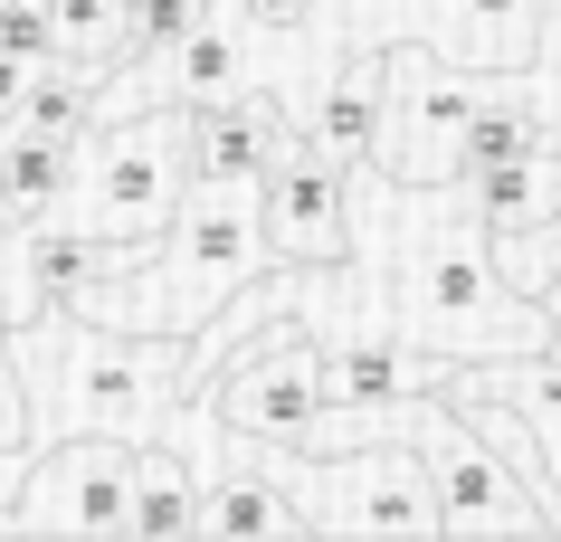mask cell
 <instances>
[{
    "label": "cell",
    "mask_w": 561,
    "mask_h": 542,
    "mask_svg": "<svg viewBox=\"0 0 561 542\" xmlns=\"http://www.w3.org/2000/svg\"><path fill=\"white\" fill-rule=\"evenodd\" d=\"M390 219H400V343L438 361H504V353H542V304L524 286H504L495 239L467 210L457 181L400 191L381 181Z\"/></svg>",
    "instance_id": "6da1fadb"
},
{
    "label": "cell",
    "mask_w": 561,
    "mask_h": 542,
    "mask_svg": "<svg viewBox=\"0 0 561 542\" xmlns=\"http://www.w3.org/2000/svg\"><path fill=\"white\" fill-rule=\"evenodd\" d=\"M257 267H276L266 239H257V181H191L181 210H172V229H162L134 267L95 276L77 314H87V324H124V333H172V343H191V333H201Z\"/></svg>",
    "instance_id": "7a4b0ae2"
},
{
    "label": "cell",
    "mask_w": 561,
    "mask_h": 542,
    "mask_svg": "<svg viewBox=\"0 0 561 542\" xmlns=\"http://www.w3.org/2000/svg\"><path fill=\"white\" fill-rule=\"evenodd\" d=\"M48 333V400H38V438H162L181 400V343L172 333H124L87 314H38Z\"/></svg>",
    "instance_id": "3957f363"
},
{
    "label": "cell",
    "mask_w": 561,
    "mask_h": 542,
    "mask_svg": "<svg viewBox=\"0 0 561 542\" xmlns=\"http://www.w3.org/2000/svg\"><path fill=\"white\" fill-rule=\"evenodd\" d=\"M181 191H191V124L181 105H124V115H95L87 143H77V191H67V229L115 247H152L172 229Z\"/></svg>",
    "instance_id": "277c9868"
},
{
    "label": "cell",
    "mask_w": 561,
    "mask_h": 542,
    "mask_svg": "<svg viewBox=\"0 0 561 542\" xmlns=\"http://www.w3.org/2000/svg\"><path fill=\"white\" fill-rule=\"evenodd\" d=\"M495 87L485 67L438 58L428 38H381V124H371V181H400V191H428V181H457V152H467V115L476 95Z\"/></svg>",
    "instance_id": "5b68a950"
},
{
    "label": "cell",
    "mask_w": 561,
    "mask_h": 542,
    "mask_svg": "<svg viewBox=\"0 0 561 542\" xmlns=\"http://www.w3.org/2000/svg\"><path fill=\"white\" fill-rule=\"evenodd\" d=\"M181 400H209V419L229 428V438H257V448H296L314 410H324V333L305 324V314H266L248 343H238L219 371H209L201 391Z\"/></svg>",
    "instance_id": "8992f818"
},
{
    "label": "cell",
    "mask_w": 561,
    "mask_h": 542,
    "mask_svg": "<svg viewBox=\"0 0 561 542\" xmlns=\"http://www.w3.org/2000/svg\"><path fill=\"white\" fill-rule=\"evenodd\" d=\"M257 239L276 267H305V276H343L362 247V219H353V162H333L324 143L286 134L276 162L257 172Z\"/></svg>",
    "instance_id": "52a82bcc"
},
{
    "label": "cell",
    "mask_w": 561,
    "mask_h": 542,
    "mask_svg": "<svg viewBox=\"0 0 561 542\" xmlns=\"http://www.w3.org/2000/svg\"><path fill=\"white\" fill-rule=\"evenodd\" d=\"M10 533H124V495H134V438H38L10 476Z\"/></svg>",
    "instance_id": "ba28073f"
},
{
    "label": "cell",
    "mask_w": 561,
    "mask_h": 542,
    "mask_svg": "<svg viewBox=\"0 0 561 542\" xmlns=\"http://www.w3.org/2000/svg\"><path fill=\"white\" fill-rule=\"evenodd\" d=\"M419 457H428V495H438V533H542V505H533L514 466H504L485 438H476L438 391L410 400V428H400Z\"/></svg>",
    "instance_id": "9c48e42d"
},
{
    "label": "cell",
    "mask_w": 561,
    "mask_h": 542,
    "mask_svg": "<svg viewBox=\"0 0 561 542\" xmlns=\"http://www.w3.org/2000/svg\"><path fill=\"white\" fill-rule=\"evenodd\" d=\"M390 20H371V38H428L438 58L514 77L542 38V0H381Z\"/></svg>",
    "instance_id": "30bf717a"
},
{
    "label": "cell",
    "mask_w": 561,
    "mask_h": 542,
    "mask_svg": "<svg viewBox=\"0 0 561 542\" xmlns=\"http://www.w3.org/2000/svg\"><path fill=\"white\" fill-rule=\"evenodd\" d=\"M181 124H191V181H257L276 143L296 134L286 95H266V77L219 95V105H181Z\"/></svg>",
    "instance_id": "8fae6325"
},
{
    "label": "cell",
    "mask_w": 561,
    "mask_h": 542,
    "mask_svg": "<svg viewBox=\"0 0 561 542\" xmlns=\"http://www.w3.org/2000/svg\"><path fill=\"white\" fill-rule=\"evenodd\" d=\"M191 533H229V542H266V533H305V505L276 485V466L257 457V438H219L201 476V514Z\"/></svg>",
    "instance_id": "7c38bea8"
},
{
    "label": "cell",
    "mask_w": 561,
    "mask_h": 542,
    "mask_svg": "<svg viewBox=\"0 0 561 542\" xmlns=\"http://www.w3.org/2000/svg\"><path fill=\"white\" fill-rule=\"evenodd\" d=\"M152 95L144 105H219V95L257 87V48H248V30H238L229 10H209L201 30H181L172 48H152Z\"/></svg>",
    "instance_id": "4fadbf2b"
},
{
    "label": "cell",
    "mask_w": 561,
    "mask_h": 542,
    "mask_svg": "<svg viewBox=\"0 0 561 542\" xmlns=\"http://www.w3.org/2000/svg\"><path fill=\"white\" fill-rule=\"evenodd\" d=\"M371 124H381V38H353L333 58V77L314 87V105H296V134L362 172L371 162Z\"/></svg>",
    "instance_id": "5bb4252c"
},
{
    "label": "cell",
    "mask_w": 561,
    "mask_h": 542,
    "mask_svg": "<svg viewBox=\"0 0 561 542\" xmlns=\"http://www.w3.org/2000/svg\"><path fill=\"white\" fill-rule=\"evenodd\" d=\"M457 191H467V210L485 219V239L542 229V219H561V143H524V152H504V162L467 172Z\"/></svg>",
    "instance_id": "9a60e30c"
},
{
    "label": "cell",
    "mask_w": 561,
    "mask_h": 542,
    "mask_svg": "<svg viewBox=\"0 0 561 542\" xmlns=\"http://www.w3.org/2000/svg\"><path fill=\"white\" fill-rule=\"evenodd\" d=\"M67 191H77V143L0 124V229H48L67 210Z\"/></svg>",
    "instance_id": "2e32d148"
},
{
    "label": "cell",
    "mask_w": 561,
    "mask_h": 542,
    "mask_svg": "<svg viewBox=\"0 0 561 542\" xmlns=\"http://www.w3.org/2000/svg\"><path fill=\"white\" fill-rule=\"evenodd\" d=\"M191 514H201V466L172 438H144L134 448V495H124V533L134 542H181Z\"/></svg>",
    "instance_id": "e0dca14e"
},
{
    "label": "cell",
    "mask_w": 561,
    "mask_h": 542,
    "mask_svg": "<svg viewBox=\"0 0 561 542\" xmlns=\"http://www.w3.org/2000/svg\"><path fill=\"white\" fill-rule=\"evenodd\" d=\"M48 30H58V58L87 67L95 87L134 67V0H48Z\"/></svg>",
    "instance_id": "ac0fdd59"
},
{
    "label": "cell",
    "mask_w": 561,
    "mask_h": 542,
    "mask_svg": "<svg viewBox=\"0 0 561 542\" xmlns=\"http://www.w3.org/2000/svg\"><path fill=\"white\" fill-rule=\"evenodd\" d=\"M514 87H524L542 143H561V0H542V38H533V58L514 67Z\"/></svg>",
    "instance_id": "d6986e66"
},
{
    "label": "cell",
    "mask_w": 561,
    "mask_h": 542,
    "mask_svg": "<svg viewBox=\"0 0 561 542\" xmlns=\"http://www.w3.org/2000/svg\"><path fill=\"white\" fill-rule=\"evenodd\" d=\"M209 10H219V0H134V67H144L152 48H172L181 30H201ZM134 67H124V77H134Z\"/></svg>",
    "instance_id": "ffe728a7"
},
{
    "label": "cell",
    "mask_w": 561,
    "mask_h": 542,
    "mask_svg": "<svg viewBox=\"0 0 561 542\" xmlns=\"http://www.w3.org/2000/svg\"><path fill=\"white\" fill-rule=\"evenodd\" d=\"M0 58H20V67L58 58V30H48V0H0Z\"/></svg>",
    "instance_id": "44dd1931"
},
{
    "label": "cell",
    "mask_w": 561,
    "mask_h": 542,
    "mask_svg": "<svg viewBox=\"0 0 561 542\" xmlns=\"http://www.w3.org/2000/svg\"><path fill=\"white\" fill-rule=\"evenodd\" d=\"M533 304H542V361H561V257L542 267V286H533Z\"/></svg>",
    "instance_id": "7402d4cb"
},
{
    "label": "cell",
    "mask_w": 561,
    "mask_h": 542,
    "mask_svg": "<svg viewBox=\"0 0 561 542\" xmlns=\"http://www.w3.org/2000/svg\"><path fill=\"white\" fill-rule=\"evenodd\" d=\"M20 87H30V67H20V58H0V124L20 115Z\"/></svg>",
    "instance_id": "603a6c76"
}]
</instances>
